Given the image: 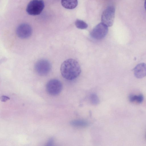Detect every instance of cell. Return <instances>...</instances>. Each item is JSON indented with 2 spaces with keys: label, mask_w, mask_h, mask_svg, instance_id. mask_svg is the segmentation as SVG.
Returning a JSON list of instances; mask_svg holds the SVG:
<instances>
[{
  "label": "cell",
  "mask_w": 146,
  "mask_h": 146,
  "mask_svg": "<svg viewBox=\"0 0 146 146\" xmlns=\"http://www.w3.org/2000/svg\"><path fill=\"white\" fill-rule=\"evenodd\" d=\"M144 7L146 11V0H145L144 3Z\"/></svg>",
  "instance_id": "15"
},
{
  "label": "cell",
  "mask_w": 146,
  "mask_h": 146,
  "mask_svg": "<svg viewBox=\"0 0 146 146\" xmlns=\"http://www.w3.org/2000/svg\"><path fill=\"white\" fill-rule=\"evenodd\" d=\"M90 100L92 104L94 105L98 104L99 102V99L96 94H92L90 96Z\"/></svg>",
  "instance_id": "13"
},
{
  "label": "cell",
  "mask_w": 146,
  "mask_h": 146,
  "mask_svg": "<svg viewBox=\"0 0 146 146\" xmlns=\"http://www.w3.org/2000/svg\"><path fill=\"white\" fill-rule=\"evenodd\" d=\"M60 71L64 78L68 80H72L79 76L81 72V69L76 60L70 58L63 62L60 66Z\"/></svg>",
  "instance_id": "1"
},
{
  "label": "cell",
  "mask_w": 146,
  "mask_h": 146,
  "mask_svg": "<svg viewBox=\"0 0 146 146\" xmlns=\"http://www.w3.org/2000/svg\"><path fill=\"white\" fill-rule=\"evenodd\" d=\"M75 24L77 28L81 29H86L88 27V25L85 22L79 19L76 20Z\"/></svg>",
  "instance_id": "12"
},
{
  "label": "cell",
  "mask_w": 146,
  "mask_h": 146,
  "mask_svg": "<svg viewBox=\"0 0 146 146\" xmlns=\"http://www.w3.org/2000/svg\"><path fill=\"white\" fill-rule=\"evenodd\" d=\"M70 123L73 126L78 127H84L88 125V123L82 120H75L72 121Z\"/></svg>",
  "instance_id": "11"
},
{
  "label": "cell",
  "mask_w": 146,
  "mask_h": 146,
  "mask_svg": "<svg viewBox=\"0 0 146 146\" xmlns=\"http://www.w3.org/2000/svg\"><path fill=\"white\" fill-rule=\"evenodd\" d=\"M9 99V98L6 96H3L1 98V100L3 102H5Z\"/></svg>",
  "instance_id": "14"
},
{
  "label": "cell",
  "mask_w": 146,
  "mask_h": 146,
  "mask_svg": "<svg viewBox=\"0 0 146 146\" xmlns=\"http://www.w3.org/2000/svg\"><path fill=\"white\" fill-rule=\"evenodd\" d=\"M51 68L50 62L45 59H41L38 60L35 66L36 72L39 75L44 76L50 72Z\"/></svg>",
  "instance_id": "5"
},
{
  "label": "cell",
  "mask_w": 146,
  "mask_h": 146,
  "mask_svg": "<svg viewBox=\"0 0 146 146\" xmlns=\"http://www.w3.org/2000/svg\"><path fill=\"white\" fill-rule=\"evenodd\" d=\"M62 88V85L61 82L56 79L50 80L46 86V89L47 93L52 96L59 94L61 92Z\"/></svg>",
  "instance_id": "4"
},
{
  "label": "cell",
  "mask_w": 146,
  "mask_h": 146,
  "mask_svg": "<svg viewBox=\"0 0 146 146\" xmlns=\"http://www.w3.org/2000/svg\"><path fill=\"white\" fill-rule=\"evenodd\" d=\"M115 9L114 7H108L103 12L101 16L102 23L107 27L111 26L115 18Z\"/></svg>",
  "instance_id": "3"
},
{
  "label": "cell",
  "mask_w": 146,
  "mask_h": 146,
  "mask_svg": "<svg viewBox=\"0 0 146 146\" xmlns=\"http://www.w3.org/2000/svg\"><path fill=\"white\" fill-rule=\"evenodd\" d=\"M108 32V27L101 23L97 25L92 29L90 35L94 39L101 40L106 36Z\"/></svg>",
  "instance_id": "6"
},
{
  "label": "cell",
  "mask_w": 146,
  "mask_h": 146,
  "mask_svg": "<svg viewBox=\"0 0 146 146\" xmlns=\"http://www.w3.org/2000/svg\"><path fill=\"white\" fill-rule=\"evenodd\" d=\"M134 73L138 78H142L146 76V64L141 63L138 64L133 69Z\"/></svg>",
  "instance_id": "8"
},
{
  "label": "cell",
  "mask_w": 146,
  "mask_h": 146,
  "mask_svg": "<svg viewBox=\"0 0 146 146\" xmlns=\"http://www.w3.org/2000/svg\"><path fill=\"white\" fill-rule=\"evenodd\" d=\"M44 6V2L42 0H32L28 4L26 11L30 15H38L42 12Z\"/></svg>",
  "instance_id": "2"
},
{
  "label": "cell",
  "mask_w": 146,
  "mask_h": 146,
  "mask_svg": "<svg viewBox=\"0 0 146 146\" xmlns=\"http://www.w3.org/2000/svg\"><path fill=\"white\" fill-rule=\"evenodd\" d=\"M17 36L22 38H26L30 37L32 33L31 26L27 23H22L18 26L16 30Z\"/></svg>",
  "instance_id": "7"
},
{
  "label": "cell",
  "mask_w": 146,
  "mask_h": 146,
  "mask_svg": "<svg viewBox=\"0 0 146 146\" xmlns=\"http://www.w3.org/2000/svg\"><path fill=\"white\" fill-rule=\"evenodd\" d=\"M61 3L64 8L71 9L77 7L78 2L77 0H61Z\"/></svg>",
  "instance_id": "9"
},
{
  "label": "cell",
  "mask_w": 146,
  "mask_h": 146,
  "mask_svg": "<svg viewBox=\"0 0 146 146\" xmlns=\"http://www.w3.org/2000/svg\"><path fill=\"white\" fill-rule=\"evenodd\" d=\"M129 100L131 102H137L139 104L142 103L144 100V97L143 95L131 94L129 97Z\"/></svg>",
  "instance_id": "10"
}]
</instances>
